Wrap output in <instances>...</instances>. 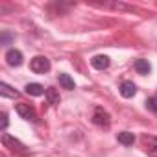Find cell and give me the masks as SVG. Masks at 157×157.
<instances>
[{"mask_svg": "<svg viewBox=\"0 0 157 157\" xmlns=\"http://www.w3.org/2000/svg\"><path fill=\"white\" fill-rule=\"evenodd\" d=\"M2 144H4V148H8L10 151H13V153H17V155H28V153H30V150H28L19 139H15V137L10 135V133H2Z\"/></svg>", "mask_w": 157, "mask_h": 157, "instance_id": "6da1fadb", "label": "cell"}, {"mask_svg": "<svg viewBox=\"0 0 157 157\" xmlns=\"http://www.w3.org/2000/svg\"><path fill=\"white\" fill-rule=\"evenodd\" d=\"M30 68H32V72H35V74H44V72L50 70V61H48L44 56H37V57H33V59L30 61Z\"/></svg>", "mask_w": 157, "mask_h": 157, "instance_id": "7a4b0ae2", "label": "cell"}, {"mask_svg": "<svg viewBox=\"0 0 157 157\" xmlns=\"http://www.w3.org/2000/svg\"><path fill=\"white\" fill-rule=\"evenodd\" d=\"M140 142H142L144 151L150 157H157V137H153V135H142Z\"/></svg>", "mask_w": 157, "mask_h": 157, "instance_id": "3957f363", "label": "cell"}, {"mask_svg": "<svg viewBox=\"0 0 157 157\" xmlns=\"http://www.w3.org/2000/svg\"><path fill=\"white\" fill-rule=\"evenodd\" d=\"M93 122L96 126H102V128H109L111 126V117L107 111H104L102 107H96L94 109V115H93Z\"/></svg>", "mask_w": 157, "mask_h": 157, "instance_id": "277c9868", "label": "cell"}, {"mask_svg": "<svg viewBox=\"0 0 157 157\" xmlns=\"http://www.w3.org/2000/svg\"><path fill=\"white\" fill-rule=\"evenodd\" d=\"M15 109H17V113L22 118H26V120H37V113H35V109L30 104H17Z\"/></svg>", "mask_w": 157, "mask_h": 157, "instance_id": "5b68a950", "label": "cell"}, {"mask_svg": "<svg viewBox=\"0 0 157 157\" xmlns=\"http://www.w3.org/2000/svg\"><path fill=\"white\" fill-rule=\"evenodd\" d=\"M6 63H8L10 67H19V65L22 63V52H21V50H15V48L8 50V52H6Z\"/></svg>", "mask_w": 157, "mask_h": 157, "instance_id": "8992f818", "label": "cell"}, {"mask_svg": "<svg viewBox=\"0 0 157 157\" xmlns=\"http://www.w3.org/2000/svg\"><path fill=\"white\" fill-rule=\"evenodd\" d=\"M24 93L30 94V96H41V94H46V89L41 83H28L24 87Z\"/></svg>", "mask_w": 157, "mask_h": 157, "instance_id": "52a82bcc", "label": "cell"}, {"mask_svg": "<svg viewBox=\"0 0 157 157\" xmlns=\"http://www.w3.org/2000/svg\"><path fill=\"white\" fill-rule=\"evenodd\" d=\"M135 93H137V87H135L133 82H122V85H120V94H122L124 98H133Z\"/></svg>", "mask_w": 157, "mask_h": 157, "instance_id": "ba28073f", "label": "cell"}, {"mask_svg": "<svg viewBox=\"0 0 157 157\" xmlns=\"http://www.w3.org/2000/svg\"><path fill=\"white\" fill-rule=\"evenodd\" d=\"M109 57L107 56H94L93 59H91V65L94 67V68H98V70H105L107 67H109Z\"/></svg>", "mask_w": 157, "mask_h": 157, "instance_id": "9c48e42d", "label": "cell"}, {"mask_svg": "<svg viewBox=\"0 0 157 157\" xmlns=\"http://www.w3.org/2000/svg\"><path fill=\"white\" fill-rule=\"evenodd\" d=\"M57 80H59V85L63 87V89H67V91H72V89H76V83H74V80L68 76V74H65V72H61L59 76H57Z\"/></svg>", "mask_w": 157, "mask_h": 157, "instance_id": "30bf717a", "label": "cell"}, {"mask_svg": "<svg viewBox=\"0 0 157 157\" xmlns=\"http://www.w3.org/2000/svg\"><path fill=\"white\" fill-rule=\"evenodd\" d=\"M135 70H137V74H142V76H146V74H150L151 67H150L148 59H137V61H135Z\"/></svg>", "mask_w": 157, "mask_h": 157, "instance_id": "8fae6325", "label": "cell"}, {"mask_svg": "<svg viewBox=\"0 0 157 157\" xmlns=\"http://www.w3.org/2000/svg\"><path fill=\"white\" fill-rule=\"evenodd\" d=\"M117 139H118V142L124 144V146H131V144L135 142V135L129 133V131H122V133H118Z\"/></svg>", "mask_w": 157, "mask_h": 157, "instance_id": "7c38bea8", "label": "cell"}, {"mask_svg": "<svg viewBox=\"0 0 157 157\" xmlns=\"http://www.w3.org/2000/svg\"><path fill=\"white\" fill-rule=\"evenodd\" d=\"M0 94L2 96H10V98H17L19 96V93L17 91H13L10 85H6V83H0Z\"/></svg>", "mask_w": 157, "mask_h": 157, "instance_id": "4fadbf2b", "label": "cell"}, {"mask_svg": "<svg viewBox=\"0 0 157 157\" xmlns=\"http://www.w3.org/2000/svg\"><path fill=\"white\" fill-rule=\"evenodd\" d=\"M44 96L48 98V104H59V94H57V91L54 87H48Z\"/></svg>", "mask_w": 157, "mask_h": 157, "instance_id": "5bb4252c", "label": "cell"}, {"mask_svg": "<svg viewBox=\"0 0 157 157\" xmlns=\"http://www.w3.org/2000/svg\"><path fill=\"white\" fill-rule=\"evenodd\" d=\"M146 107H148L150 111L157 113V96H151V98H148V100H146Z\"/></svg>", "mask_w": 157, "mask_h": 157, "instance_id": "9a60e30c", "label": "cell"}, {"mask_svg": "<svg viewBox=\"0 0 157 157\" xmlns=\"http://www.w3.org/2000/svg\"><path fill=\"white\" fill-rule=\"evenodd\" d=\"M0 122H2V129H6V128H8V115H6V113L0 115Z\"/></svg>", "mask_w": 157, "mask_h": 157, "instance_id": "2e32d148", "label": "cell"}, {"mask_svg": "<svg viewBox=\"0 0 157 157\" xmlns=\"http://www.w3.org/2000/svg\"><path fill=\"white\" fill-rule=\"evenodd\" d=\"M10 39H11V37H10L8 33H2V43H4V44H8V43H10Z\"/></svg>", "mask_w": 157, "mask_h": 157, "instance_id": "e0dca14e", "label": "cell"}]
</instances>
